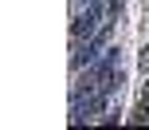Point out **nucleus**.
I'll return each mask as SVG.
<instances>
[{"instance_id": "nucleus-4", "label": "nucleus", "mask_w": 149, "mask_h": 130, "mask_svg": "<svg viewBox=\"0 0 149 130\" xmlns=\"http://www.w3.org/2000/svg\"><path fill=\"white\" fill-rule=\"evenodd\" d=\"M141 99H149V75H145V91H141Z\"/></svg>"}, {"instance_id": "nucleus-1", "label": "nucleus", "mask_w": 149, "mask_h": 130, "mask_svg": "<svg viewBox=\"0 0 149 130\" xmlns=\"http://www.w3.org/2000/svg\"><path fill=\"white\" fill-rule=\"evenodd\" d=\"M98 16H102V4H98V0H90V4H86V12H82V16H74V24H71L74 44H82V36H94V32H98Z\"/></svg>"}, {"instance_id": "nucleus-2", "label": "nucleus", "mask_w": 149, "mask_h": 130, "mask_svg": "<svg viewBox=\"0 0 149 130\" xmlns=\"http://www.w3.org/2000/svg\"><path fill=\"white\" fill-rule=\"evenodd\" d=\"M141 71L149 75V44H145V51H141Z\"/></svg>"}, {"instance_id": "nucleus-3", "label": "nucleus", "mask_w": 149, "mask_h": 130, "mask_svg": "<svg viewBox=\"0 0 149 130\" xmlns=\"http://www.w3.org/2000/svg\"><path fill=\"white\" fill-rule=\"evenodd\" d=\"M110 16H122V0H110Z\"/></svg>"}]
</instances>
